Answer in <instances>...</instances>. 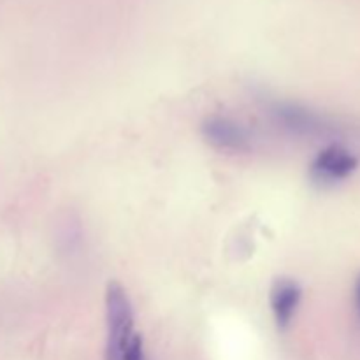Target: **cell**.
Here are the masks:
<instances>
[{
	"label": "cell",
	"instance_id": "6da1fadb",
	"mask_svg": "<svg viewBox=\"0 0 360 360\" xmlns=\"http://www.w3.org/2000/svg\"><path fill=\"white\" fill-rule=\"evenodd\" d=\"M105 322H108V360H148L143 336L136 330V315L129 294L118 281L105 288Z\"/></svg>",
	"mask_w": 360,
	"mask_h": 360
},
{
	"label": "cell",
	"instance_id": "7a4b0ae2",
	"mask_svg": "<svg viewBox=\"0 0 360 360\" xmlns=\"http://www.w3.org/2000/svg\"><path fill=\"white\" fill-rule=\"evenodd\" d=\"M266 115L274 127L295 139L345 141V127L330 116L290 101H267Z\"/></svg>",
	"mask_w": 360,
	"mask_h": 360
},
{
	"label": "cell",
	"instance_id": "8992f818",
	"mask_svg": "<svg viewBox=\"0 0 360 360\" xmlns=\"http://www.w3.org/2000/svg\"><path fill=\"white\" fill-rule=\"evenodd\" d=\"M352 304H354V315L360 326V273L355 276L354 281V294H352Z\"/></svg>",
	"mask_w": 360,
	"mask_h": 360
},
{
	"label": "cell",
	"instance_id": "5b68a950",
	"mask_svg": "<svg viewBox=\"0 0 360 360\" xmlns=\"http://www.w3.org/2000/svg\"><path fill=\"white\" fill-rule=\"evenodd\" d=\"M302 302V287L294 278H276L269 290V306L276 327L290 329Z\"/></svg>",
	"mask_w": 360,
	"mask_h": 360
},
{
	"label": "cell",
	"instance_id": "3957f363",
	"mask_svg": "<svg viewBox=\"0 0 360 360\" xmlns=\"http://www.w3.org/2000/svg\"><path fill=\"white\" fill-rule=\"evenodd\" d=\"M360 167V155L347 141L327 143L313 157L308 178L316 188L329 190L343 185L355 176Z\"/></svg>",
	"mask_w": 360,
	"mask_h": 360
},
{
	"label": "cell",
	"instance_id": "277c9868",
	"mask_svg": "<svg viewBox=\"0 0 360 360\" xmlns=\"http://www.w3.org/2000/svg\"><path fill=\"white\" fill-rule=\"evenodd\" d=\"M206 143L224 153H248L253 150V136L248 127L229 115H211L200 125Z\"/></svg>",
	"mask_w": 360,
	"mask_h": 360
}]
</instances>
